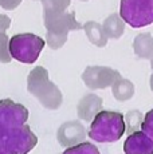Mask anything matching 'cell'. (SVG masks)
<instances>
[{"mask_svg": "<svg viewBox=\"0 0 153 154\" xmlns=\"http://www.w3.org/2000/svg\"><path fill=\"white\" fill-rule=\"evenodd\" d=\"M28 110L12 99L0 100V154H28L38 137L26 125Z\"/></svg>", "mask_w": 153, "mask_h": 154, "instance_id": "6da1fadb", "label": "cell"}, {"mask_svg": "<svg viewBox=\"0 0 153 154\" xmlns=\"http://www.w3.org/2000/svg\"><path fill=\"white\" fill-rule=\"evenodd\" d=\"M83 29H85V32H86L87 39H89L94 46H98V47L106 46L108 36H106V34H105L101 24H98V23H95V22H87L86 24L83 26Z\"/></svg>", "mask_w": 153, "mask_h": 154, "instance_id": "5bb4252c", "label": "cell"}, {"mask_svg": "<svg viewBox=\"0 0 153 154\" xmlns=\"http://www.w3.org/2000/svg\"><path fill=\"white\" fill-rule=\"evenodd\" d=\"M8 36L5 32H0V62L2 63H8L11 62L10 50H8Z\"/></svg>", "mask_w": 153, "mask_h": 154, "instance_id": "ac0fdd59", "label": "cell"}, {"mask_svg": "<svg viewBox=\"0 0 153 154\" xmlns=\"http://www.w3.org/2000/svg\"><path fill=\"white\" fill-rule=\"evenodd\" d=\"M102 109V98L95 94H87L79 100L76 110H78V117L82 121H93V118L101 111Z\"/></svg>", "mask_w": 153, "mask_h": 154, "instance_id": "30bf717a", "label": "cell"}, {"mask_svg": "<svg viewBox=\"0 0 153 154\" xmlns=\"http://www.w3.org/2000/svg\"><path fill=\"white\" fill-rule=\"evenodd\" d=\"M62 154H101L98 147L92 142H81L74 146H69Z\"/></svg>", "mask_w": 153, "mask_h": 154, "instance_id": "9a60e30c", "label": "cell"}, {"mask_svg": "<svg viewBox=\"0 0 153 154\" xmlns=\"http://www.w3.org/2000/svg\"><path fill=\"white\" fill-rule=\"evenodd\" d=\"M125 118L121 112L101 110L93 118L89 137L95 142H117L125 134Z\"/></svg>", "mask_w": 153, "mask_h": 154, "instance_id": "3957f363", "label": "cell"}, {"mask_svg": "<svg viewBox=\"0 0 153 154\" xmlns=\"http://www.w3.org/2000/svg\"><path fill=\"white\" fill-rule=\"evenodd\" d=\"M141 130L153 140V109L145 114L142 123H141Z\"/></svg>", "mask_w": 153, "mask_h": 154, "instance_id": "d6986e66", "label": "cell"}, {"mask_svg": "<svg viewBox=\"0 0 153 154\" xmlns=\"http://www.w3.org/2000/svg\"><path fill=\"white\" fill-rule=\"evenodd\" d=\"M111 90H113L114 98L120 102H126L133 97L134 94V85L130 81L120 76L113 85H111Z\"/></svg>", "mask_w": 153, "mask_h": 154, "instance_id": "4fadbf2b", "label": "cell"}, {"mask_svg": "<svg viewBox=\"0 0 153 154\" xmlns=\"http://www.w3.org/2000/svg\"><path fill=\"white\" fill-rule=\"evenodd\" d=\"M82 2H86V0H82Z\"/></svg>", "mask_w": 153, "mask_h": 154, "instance_id": "cb8c5ba5", "label": "cell"}, {"mask_svg": "<svg viewBox=\"0 0 153 154\" xmlns=\"http://www.w3.org/2000/svg\"><path fill=\"white\" fill-rule=\"evenodd\" d=\"M11 24V19L5 15H0V32H5Z\"/></svg>", "mask_w": 153, "mask_h": 154, "instance_id": "44dd1931", "label": "cell"}, {"mask_svg": "<svg viewBox=\"0 0 153 154\" xmlns=\"http://www.w3.org/2000/svg\"><path fill=\"white\" fill-rule=\"evenodd\" d=\"M27 90L48 110H57L63 102L59 87L50 81L48 71L42 66L30 71L27 76Z\"/></svg>", "mask_w": 153, "mask_h": 154, "instance_id": "7a4b0ae2", "label": "cell"}, {"mask_svg": "<svg viewBox=\"0 0 153 154\" xmlns=\"http://www.w3.org/2000/svg\"><path fill=\"white\" fill-rule=\"evenodd\" d=\"M58 142L61 146L69 147L74 146L76 143H81L86 138V129L83 125L76 121H70V122H64L59 129H58L57 134Z\"/></svg>", "mask_w": 153, "mask_h": 154, "instance_id": "ba28073f", "label": "cell"}, {"mask_svg": "<svg viewBox=\"0 0 153 154\" xmlns=\"http://www.w3.org/2000/svg\"><path fill=\"white\" fill-rule=\"evenodd\" d=\"M120 76L121 74L117 70L104 66H90L82 74V81L90 90H98L111 86Z\"/></svg>", "mask_w": 153, "mask_h": 154, "instance_id": "52a82bcc", "label": "cell"}, {"mask_svg": "<svg viewBox=\"0 0 153 154\" xmlns=\"http://www.w3.org/2000/svg\"><path fill=\"white\" fill-rule=\"evenodd\" d=\"M120 16L133 28L153 23V0H121Z\"/></svg>", "mask_w": 153, "mask_h": 154, "instance_id": "8992f818", "label": "cell"}, {"mask_svg": "<svg viewBox=\"0 0 153 154\" xmlns=\"http://www.w3.org/2000/svg\"><path fill=\"white\" fill-rule=\"evenodd\" d=\"M134 54L141 59H151L153 54V36L148 32L140 34L133 42Z\"/></svg>", "mask_w": 153, "mask_h": 154, "instance_id": "8fae6325", "label": "cell"}, {"mask_svg": "<svg viewBox=\"0 0 153 154\" xmlns=\"http://www.w3.org/2000/svg\"><path fill=\"white\" fill-rule=\"evenodd\" d=\"M102 28H104L108 38H110V39H118V38L122 36L123 31H125V22L122 20V17L120 15L113 14L105 19Z\"/></svg>", "mask_w": 153, "mask_h": 154, "instance_id": "7c38bea8", "label": "cell"}, {"mask_svg": "<svg viewBox=\"0 0 153 154\" xmlns=\"http://www.w3.org/2000/svg\"><path fill=\"white\" fill-rule=\"evenodd\" d=\"M45 12H64L71 0H42Z\"/></svg>", "mask_w": 153, "mask_h": 154, "instance_id": "e0dca14e", "label": "cell"}, {"mask_svg": "<svg viewBox=\"0 0 153 154\" xmlns=\"http://www.w3.org/2000/svg\"><path fill=\"white\" fill-rule=\"evenodd\" d=\"M125 154H153V140L142 130L130 133L123 143Z\"/></svg>", "mask_w": 153, "mask_h": 154, "instance_id": "9c48e42d", "label": "cell"}, {"mask_svg": "<svg viewBox=\"0 0 153 154\" xmlns=\"http://www.w3.org/2000/svg\"><path fill=\"white\" fill-rule=\"evenodd\" d=\"M149 85H151V88H152V91H153V74L151 75V81H149Z\"/></svg>", "mask_w": 153, "mask_h": 154, "instance_id": "7402d4cb", "label": "cell"}, {"mask_svg": "<svg viewBox=\"0 0 153 154\" xmlns=\"http://www.w3.org/2000/svg\"><path fill=\"white\" fill-rule=\"evenodd\" d=\"M43 19L47 28L46 43L52 50L61 48L66 43L70 31L83 28V26L75 20L74 12H45Z\"/></svg>", "mask_w": 153, "mask_h": 154, "instance_id": "277c9868", "label": "cell"}, {"mask_svg": "<svg viewBox=\"0 0 153 154\" xmlns=\"http://www.w3.org/2000/svg\"><path fill=\"white\" fill-rule=\"evenodd\" d=\"M151 66H152V69H153V54L151 56Z\"/></svg>", "mask_w": 153, "mask_h": 154, "instance_id": "603a6c76", "label": "cell"}, {"mask_svg": "<svg viewBox=\"0 0 153 154\" xmlns=\"http://www.w3.org/2000/svg\"><path fill=\"white\" fill-rule=\"evenodd\" d=\"M45 39L34 34H17L10 38L8 50L11 58L16 59L26 64H31L36 62L39 54L45 47Z\"/></svg>", "mask_w": 153, "mask_h": 154, "instance_id": "5b68a950", "label": "cell"}, {"mask_svg": "<svg viewBox=\"0 0 153 154\" xmlns=\"http://www.w3.org/2000/svg\"><path fill=\"white\" fill-rule=\"evenodd\" d=\"M20 3H22V0H0V7L10 11V10H15Z\"/></svg>", "mask_w": 153, "mask_h": 154, "instance_id": "ffe728a7", "label": "cell"}, {"mask_svg": "<svg viewBox=\"0 0 153 154\" xmlns=\"http://www.w3.org/2000/svg\"><path fill=\"white\" fill-rule=\"evenodd\" d=\"M123 118H125V125H126V130H128V134L141 129L142 119H141V114L137 110L129 111Z\"/></svg>", "mask_w": 153, "mask_h": 154, "instance_id": "2e32d148", "label": "cell"}]
</instances>
